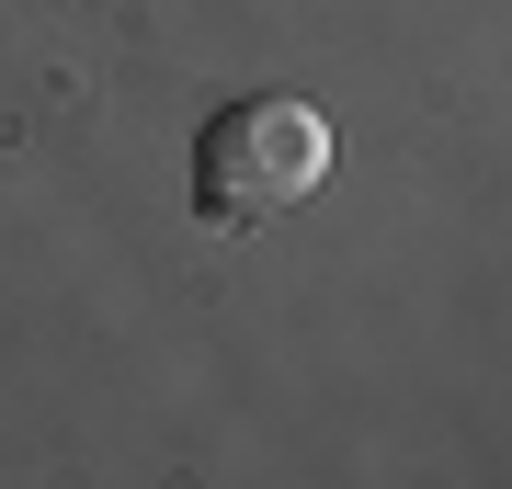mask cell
<instances>
[{
  "label": "cell",
  "instance_id": "6da1fadb",
  "mask_svg": "<svg viewBox=\"0 0 512 489\" xmlns=\"http://www.w3.org/2000/svg\"><path fill=\"white\" fill-rule=\"evenodd\" d=\"M330 171V126L285 91H251V103H217L194 137V217L205 228H274L285 205H308Z\"/></svg>",
  "mask_w": 512,
  "mask_h": 489
}]
</instances>
